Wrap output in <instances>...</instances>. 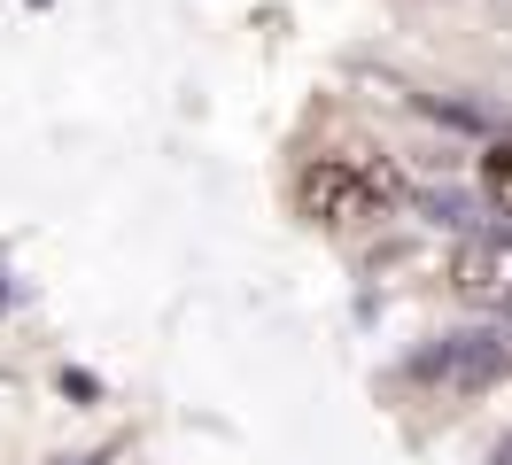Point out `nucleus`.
<instances>
[{"mask_svg":"<svg viewBox=\"0 0 512 465\" xmlns=\"http://www.w3.org/2000/svg\"><path fill=\"white\" fill-rule=\"evenodd\" d=\"M295 210L326 233H357V225L396 210V171L373 155H319L295 171Z\"/></svg>","mask_w":512,"mask_h":465,"instance_id":"1","label":"nucleus"},{"mask_svg":"<svg viewBox=\"0 0 512 465\" xmlns=\"http://www.w3.org/2000/svg\"><path fill=\"white\" fill-rule=\"evenodd\" d=\"M481 194H489V202L512 217V140H497V148L481 155Z\"/></svg>","mask_w":512,"mask_h":465,"instance_id":"3","label":"nucleus"},{"mask_svg":"<svg viewBox=\"0 0 512 465\" xmlns=\"http://www.w3.org/2000/svg\"><path fill=\"white\" fill-rule=\"evenodd\" d=\"M450 295L474 310H512V241H466L450 256Z\"/></svg>","mask_w":512,"mask_h":465,"instance_id":"2","label":"nucleus"}]
</instances>
